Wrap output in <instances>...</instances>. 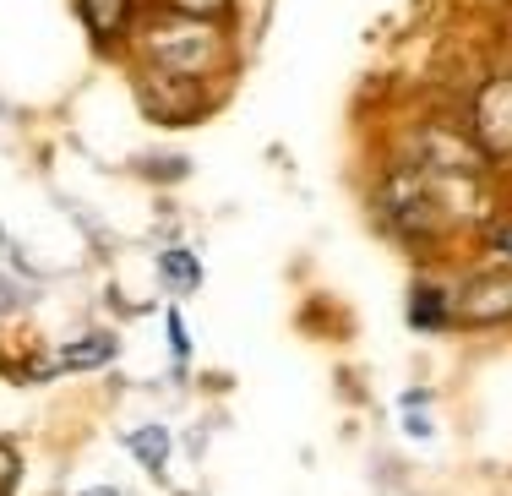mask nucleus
I'll return each mask as SVG.
<instances>
[{"label": "nucleus", "mask_w": 512, "mask_h": 496, "mask_svg": "<svg viewBox=\"0 0 512 496\" xmlns=\"http://www.w3.org/2000/svg\"><path fill=\"white\" fill-rule=\"evenodd\" d=\"M131 60L142 71H164V77L218 82L235 66V44H229L224 17H191V11L153 6L131 28Z\"/></svg>", "instance_id": "1"}, {"label": "nucleus", "mask_w": 512, "mask_h": 496, "mask_svg": "<svg viewBox=\"0 0 512 496\" xmlns=\"http://www.w3.org/2000/svg\"><path fill=\"white\" fill-rule=\"evenodd\" d=\"M137 99L158 126H191V120H202L207 104H213V82L164 77V71H142L137 66Z\"/></svg>", "instance_id": "2"}, {"label": "nucleus", "mask_w": 512, "mask_h": 496, "mask_svg": "<svg viewBox=\"0 0 512 496\" xmlns=\"http://www.w3.org/2000/svg\"><path fill=\"white\" fill-rule=\"evenodd\" d=\"M469 137L480 142L485 159H512V71H496L469 99Z\"/></svg>", "instance_id": "3"}, {"label": "nucleus", "mask_w": 512, "mask_h": 496, "mask_svg": "<svg viewBox=\"0 0 512 496\" xmlns=\"http://www.w3.org/2000/svg\"><path fill=\"white\" fill-rule=\"evenodd\" d=\"M453 317L469 328H502L512 322V268H485L453 289Z\"/></svg>", "instance_id": "4"}, {"label": "nucleus", "mask_w": 512, "mask_h": 496, "mask_svg": "<svg viewBox=\"0 0 512 496\" xmlns=\"http://www.w3.org/2000/svg\"><path fill=\"white\" fill-rule=\"evenodd\" d=\"M82 11V28L93 33V44H120L131 39V28H137V0H77Z\"/></svg>", "instance_id": "5"}, {"label": "nucleus", "mask_w": 512, "mask_h": 496, "mask_svg": "<svg viewBox=\"0 0 512 496\" xmlns=\"http://www.w3.org/2000/svg\"><path fill=\"white\" fill-rule=\"evenodd\" d=\"M115 360V338L109 333H82L60 349V371H99Z\"/></svg>", "instance_id": "6"}, {"label": "nucleus", "mask_w": 512, "mask_h": 496, "mask_svg": "<svg viewBox=\"0 0 512 496\" xmlns=\"http://www.w3.org/2000/svg\"><path fill=\"white\" fill-rule=\"evenodd\" d=\"M409 322L414 328H447V322H453V289H442V284H420L414 289V306H409Z\"/></svg>", "instance_id": "7"}, {"label": "nucleus", "mask_w": 512, "mask_h": 496, "mask_svg": "<svg viewBox=\"0 0 512 496\" xmlns=\"http://www.w3.org/2000/svg\"><path fill=\"white\" fill-rule=\"evenodd\" d=\"M169 447H175L169 426H137V431H126V453H137L148 475H164V469H169Z\"/></svg>", "instance_id": "8"}, {"label": "nucleus", "mask_w": 512, "mask_h": 496, "mask_svg": "<svg viewBox=\"0 0 512 496\" xmlns=\"http://www.w3.org/2000/svg\"><path fill=\"white\" fill-rule=\"evenodd\" d=\"M158 278H164V289H175V295H191V289L202 284V262L191 257L186 246H164L158 251Z\"/></svg>", "instance_id": "9"}, {"label": "nucleus", "mask_w": 512, "mask_h": 496, "mask_svg": "<svg viewBox=\"0 0 512 496\" xmlns=\"http://www.w3.org/2000/svg\"><path fill=\"white\" fill-rule=\"evenodd\" d=\"M164 338H169V349H175V360L186 366V360H191V338H186V322H180L175 306L164 311Z\"/></svg>", "instance_id": "10"}, {"label": "nucleus", "mask_w": 512, "mask_h": 496, "mask_svg": "<svg viewBox=\"0 0 512 496\" xmlns=\"http://www.w3.org/2000/svg\"><path fill=\"white\" fill-rule=\"evenodd\" d=\"M158 6L191 11V17H229V6H235V0H158Z\"/></svg>", "instance_id": "11"}, {"label": "nucleus", "mask_w": 512, "mask_h": 496, "mask_svg": "<svg viewBox=\"0 0 512 496\" xmlns=\"http://www.w3.org/2000/svg\"><path fill=\"white\" fill-rule=\"evenodd\" d=\"M11 486H17V453L0 442V496H11Z\"/></svg>", "instance_id": "12"}, {"label": "nucleus", "mask_w": 512, "mask_h": 496, "mask_svg": "<svg viewBox=\"0 0 512 496\" xmlns=\"http://www.w3.org/2000/svg\"><path fill=\"white\" fill-rule=\"evenodd\" d=\"M22 306V284L11 273H0V317H6V311H17Z\"/></svg>", "instance_id": "13"}, {"label": "nucleus", "mask_w": 512, "mask_h": 496, "mask_svg": "<svg viewBox=\"0 0 512 496\" xmlns=\"http://www.w3.org/2000/svg\"><path fill=\"white\" fill-rule=\"evenodd\" d=\"M491 246H496V257H502V262H512V219H502L491 229Z\"/></svg>", "instance_id": "14"}, {"label": "nucleus", "mask_w": 512, "mask_h": 496, "mask_svg": "<svg viewBox=\"0 0 512 496\" xmlns=\"http://www.w3.org/2000/svg\"><path fill=\"white\" fill-rule=\"evenodd\" d=\"M77 496H120V491H109V486H88V491H77Z\"/></svg>", "instance_id": "15"}, {"label": "nucleus", "mask_w": 512, "mask_h": 496, "mask_svg": "<svg viewBox=\"0 0 512 496\" xmlns=\"http://www.w3.org/2000/svg\"><path fill=\"white\" fill-rule=\"evenodd\" d=\"M0 251H6V229H0Z\"/></svg>", "instance_id": "16"}]
</instances>
